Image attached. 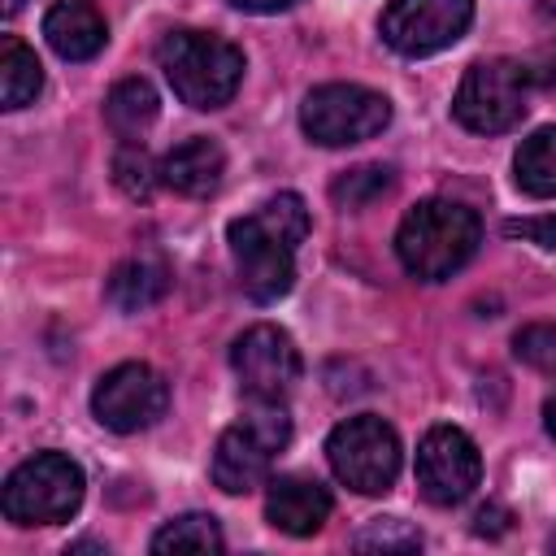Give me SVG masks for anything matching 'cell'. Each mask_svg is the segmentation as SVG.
<instances>
[{
  "mask_svg": "<svg viewBox=\"0 0 556 556\" xmlns=\"http://www.w3.org/2000/svg\"><path fill=\"white\" fill-rule=\"evenodd\" d=\"M543 426H547V434L556 439V395H552V400L543 404Z\"/></svg>",
  "mask_w": 556,
  "mask_h": 556,
  "instance_id": "83f0119b",
  "label": "cell"
},
{
  "mask_svg": "<svg viewBox=\"0 0 556 556\" xmlns=\"http://www.w3.org/2000/svg\"><path fill=\"white\" fill-rule=\"evenodd\" d=\"M222 174H226V152L204 135L169 148L161 161V182L178 195H191V200L213 195L222 187Z\"/></svg>",
  "mask_w": 556,
  "mask_h": 556,
  "instance_id": "9a60e30c",
  "label": "cell"
},
{
  "mask_svg": "<svg viewBox=\"0 0 556 556\" xmlns=\"http://www.w3.org/2000/svg\"><path fill=\"white\" fill-rule=\"evenodd\" d=\"M326 456L334 478L356 495H387L400 473V434L382 417L361 413L330 430Z\"/></svg>",
  "mask_w": 556,
  "mask_h": 556,
  "instance_id": "52a82bcc",
  "label": "cell"
},
{
  "mask_svg": "<svg viewBox=\"0 0 556 556\" xmlns=\"http://www.w3.org/2000/svg\"><path fill=\"white\" fill-rule=\"evenodd\" d=\"M156 174L161 169H152V161H148L143 148H135V143H122L117 148V156H113V182L122 187L126 200H148L152 187H156Z\"/></svg>",
  "mask_w": 556,
  "mask_h": 556,
  "instance_id": "7402d4cb",
  "label": "cell"
},
{
  "mask_svg": "<svg viewBox=\"0 0 556 556\" xmlns=\"http://www.w3.org/2000/svg\"><path fill=\"white\" fill-rule=\"evenodd\" d=\"M169 408V387L152 365L126 361L117 369H109L96 391H91V413L100 426L117 430V434H139L148 426H156Z\"/></svg>",
  "mask_w": 556,
  "mask_h": 556,
  "instance_id": "30bf717a",
  "label": "cell"
},
{
  "mask_svg": "<svg viewBox=\"0 0 556 556\" xmlns=\"http://www.w3.org/2000/svg\"><path fill=\"white\" fill-rule=\"evenodd\" d=\"M478 478H482V456L465 430H456V426L426 430V439L417 443V486L430 504L452 508V504L469 500Z\"/></svg>",
  "mask_w": 556,
  "mask_h": 556,
  "instance_id": "8fae6325",
  "label": "cell"
},
{
  "mask_svg": "<svg viewBox=\"0 0 556 556\" xmlns=\"http://www.w3.org/2000/svg\"><path fill=\"white\" fill-rule=\"evenodd\" d=\"M352 547H361V552H417L421 547V534L408 521H400V517H374L352 539Z\"/></svg>",
  "mask_w": 556,
  "mask_h": 556,
  "instance_id": "603a6c76",
  "label": "cell"
},
{
  "mask_svg": "<svg viewBox=\"0 0 556 556\" xmlns=\"http://www.w3.org/2000/svg\"><path fill=\"white\" fill-rule=\"evenodd\" d=\"M473 530L478 534H500V530H508V513L504 508H478V517H473Z\"/></svg>",
  "mask_w": 556,
  "mask_h": 556,
  "instance_id": "484cf974",
  "label": "cell"
},
{
  "mask_svg": "<svg viewBox=\"0 0 556 556\" xmlns=\"http://www.w3.org/2000/svg\"><path fill=\"white\" fill-rule=\"evenodd\" d=\"M530 91H534L530 65L513 56L473 61L456 87L452 117L473 135H500V130H513L530 113Z\"/></svg>",
  "mask_w": 556,
  "mask_h": 556,
  "instance_id": "5b68a950",
  "label": "cell"
},
{
  "mask_svg": "<svg viewBox=\"0 0 556 556\" xmlns=\"http://www.w3.org/2000/svg\"><path fill=\"white\" fill-rule=\"evenodd\" d=\"M287 443H291V417H287L282 400H252L243 408V417L213 447V482L226 495L256 491L269 478V469Z\"/></svg>",
  "mask_w": 556,
  "mask_h": 556,
  "instance_id": "277c9868",
  "label": "cell"
},
{
  "mask_svg": "<svg viewBox=\"0 0 556 556\" xmlns=\"http://www.w3.org/2000/svg\"><path fill=\"white\" fill-rule=\"evenodd\" d=\"M83 469L65 452H39L22 460L4 482V517L13 526H56L70 521L83 504Z\"/></svg>",
  "mask_w": 556,
  "mask_h": 556,
  "instance_id": "8992f818",
  "label": "cell"
},
{
  "mask_svg": "<svg viewBox=\"0 0 556 556\" xmlns=\"http://www.w3.org/2000/svg\"><path fill=\"white\" fill-rule=\"evenodd\" d=\"M387 122H391V100L356 83L313 87L300 104V126L321 148H348V143L374 139L387 130Z\"/></svg>",
  "mask_w": 556,
  "mask_h": 556,
  "instance_id": "ba28073f",
  "label": "cell"
},
{
  "mask_svg": "<svg viewBox=\"0 0 556 556\" xmlns=\"http://www.w3.org/2000/svg\"><path fill=\"white\" fill-rule=\"evenodd\" d=\"M17 9H22V0H4V17H13Z\"/></svg>",
  "mask_w": 556,
  "mask_h": 556,
  "instance_id": "f1b7e54d",
  "label": "cell"
},
{
  "mask_svg": "<svg viewBox=\"0 0 556 556\" xmlns=\"http://www.w3.org/2000/svg\"><path fill=\"white\" fill-rule=\"evenodd\" d=\"M308 235V208L295 191L269 195L256 213L235 217L226 239L239 269V287L256 304H274L295 282V248Z\"/></svg>",
  "mask_w": 556,
  "mask_h": 556,
  "instance_id": "6da1fadb",
  "label": "cell"
},
{
  "mask_svg": "<svg viewBox=\"0 0 556 556\" xmlns=\"http://www.w3.org/2000/svg\"><path fill=\"white\" fill-rule=\"evenodd\" d=\"M156 91H152V83L148 78H122L113 91H109V100H104V117H109V126L122 135V139H135V135H143L152 122H156Z\"/></svg>",
  "mask_w": 556,
  "mask_h": 556,
  "instance_id": "d6986e66",
  "label": "cell"
},
{
  "mask_svg": "<svg viewBox=\"0 0 556 556\" xmlns=\"http://www.w3.org/2000/svg\"><path fill=\"white\" fill-rule=\"evenodd\" d=\"M513 178L534 200L556 195V126H539L530 139H521L513 156Z\"/></svg>",
  "mask_w": 556,
  "mask_h": 556,
  "instance_id": "e0dca14e",
  "label": "cell"
},
{
  "mask_svg": "<svg viewBox=\"0 0 556 556\" xmlns=\"http://www.w3.org/2000/svg\"><path fill=\"white\" fill-rule=\"evenodd\" d=\"M156 61L174 96L191 109H222L243 83V52L208 30H169Z\"/></svg>",
  "mask_w": 556,
  "mask_h": 556,
  "instance_id": "3957f363",
  "label": "cell"
},
{
  "mask_svg": "<svg viewBox=\"0 0 556 556\" xmlns=\"http://www.w3.org/2000/svg\"><path fill=\"white\" fill-rule=\"evenodd\" d=\"M235 9H248V13H282V9H291L295 0H230Z\"/></svg>",
  "mask_w": 556,
  "mask_h": 556,
  "instance_id": "4316f807",
  "label": "cell"
},
{
  "mask_svg": "<svg viewBox=\"0 0 556 556\" xmlns=\"http://www.w3.org/2000/svg\"><path fill=\"white\" fill-rule=\"evenodd\" d=\"M43 39L61 61H91L104 48L109 26L91 0H56L43 13Z\"/></svg>",
  "mask_w": 556,
  "mask_h": 556,
  "instance_id": "5bb4252c",
  "label": "cell"
},
{
  "mask_svg": "<svg viewBox=\"0 0 556 556\" xmlns=\"http://www.w3.org/2000/svg\"><path fill=\"white\" fill-rule=\"evenodd\" d=\"M230 365H235L239 387L248 391V400H282L300 382V352H295L291 334L269 326V321L248 326L235 339Z\"/></svg>",
  "mask_w": 556,
  "mask_h": 556,
  "instance_id": "7c38bea8",
  "label": "cell"
},
{
  "mask_svg": "<svg viewBox=\"0 0 556 556\" xmlns=\"http://www.w3.org/2000/svg\"><path fill=\"white\" fill-rule=\"evenodd\" d=\"M39 87H43V65H39V56H35L22 39L4 35V39H0V100H4V109L30 104V100L39 96Z\"/></svg>",
  "mask_w": 556,
  "mask_h": 556,
  "instance_id": "ac0fdd59",
  "label": "cell"
},
{
  "mask_svg": "<svg viewBox=\"0 0 556 556\" xmlns=\"http://www.w3.org/2000/svg\"><path fill=\"white\" fill-rule=\"evenodd\" d=\"M265 517L274 530L282 534H317L330 517V491L313 478H300V473H287V478H274L269 482V495H265Z\"/></svg>",
  "mask_w": 556,
  "mask_h": 556,
  "instance_id": "4fadbf2b",
  "label": "cell"
},
{
  "mask_svg": "<svg viewBox=\"0 0 556 556\" xmlns=\"http://www.w3.org/2000/svg\"><path fill=\"white\" fill-rule=\"evenodd\" d=\"M473 22V0H391L382 9V43L400 56H430L456 43Z\"/></svg>",
  "mask_w": 556,
  "mask_h": 556,
  "instance_id": "9c48e42d",
  "label": "cell"
},
{
  "mask_svg": "<svg viewBox=\"0 0 556 556\" xmlns=\"http://www.w3.org/2000/svg\"><path fill=\"white\" fill-rule=\"evenodd\" d=\"M513 352H517V361H526V365H534V369L552 374V369H556V326L534 321V326L517 330Z\"/></svg>",
  "mask_w": 556,
  "mask_h": 556,
  "instance_id": "cb8c5ba5",
  "label": "cell"
},
{
  "mask_svg": "<svg viewBox=\"0 0 556 556\" xmlns=\"http://www.w3.org/2000/svg\"><path fill=\"white\" fill-rule=\"evenodd\" d=\"M478 239H482L478 213L460 200L434 195L404 213V222L395 230V256L413 278L443 282L478 252Z\"/></svg>",
  "mask_w": 556,
  "mask_h": 556,
  "instance_id": "7a4b0ae2",
  "label": "cell"
},
{
  "mask_svg": "<svg viewBox=\"0 0 556 556\" xmlns=\"http://www.w3.org/2000/svg\"><path fill=\"white\" fill-rule=\"evenodd\" d=\"M387 191H391V169L387 165H356L343 178H334V187H330L339 208H365Z\"/></svg>",
  "mask_w": 556,
  "mask_h": 556,
  "instance_id": "44dd1931",
  "label": "cell"
},
{
  "mask_svg": "<svg viewBox=\"0 0 556 556\" xmlns=\"http://www.w3.org/2000/svg\"><path fill=\"white\" fill-rule=\"evenodd\" d=\"M165 291H169V274H165V265H156V261H122V265L109 274V282H104V295H109V304H113L117 313H143V308H152Z\"/></svg>",
  "mask_w": 556,
  "mask_h": 556,
  "instance_id": "2e32d148",
  "label": "cell"
},
{
  "mask_svg": "<svg viewBox=\"0 0 556 556\" xmlns=\"http://www.w3.org/2000/svg\"><path fill=\"white\" fill-rule=\"evenodd\" d=\"M222 547H226L222 526L208 513L174 517L152 534V552H161V556H169V552H222Z\"/></svg>",
  "mask_w": 556,
  "mask_h": 556,
  "instance_id": "ffe728a7",
  "label": "cell"
},
{
  "mask_svg": "<svg viewBox=\"0 0 556 556\" xmlns=\"http://www.w3.org/2000/svg\"><path fill=\"white\" fill-rule=\"evenodd\" d=\"M504 230L508 235H534L543 248H556V222H547V226L543 222H508Z\"/></svg>",
  "mask_w": 556,
  "mask_h": 556,
  "instance_id": "d4e9b609",
  "label": "cell"
}]
</instances>
